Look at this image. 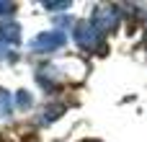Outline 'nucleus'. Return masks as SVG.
I'll return each mask as SVG.
<instances>
[{"label": "nucleus", "instance_id": "4", "mask_svg": "<svg viewBox=\"0 0 147 142\" xmlns=\"http://www.w3.org/2000/svg\"><path fill=\"white\" fill-rule=\"evenodd\" d=\"M0 39L8 44H18L21 41V31L16 23H0Z\"/></svg>", "mask_w": 147, "mask_h": 142}, {"label": "nucleus", "instance_id": "8", "mask_svg": "<svg viewBox=\"0 0 147 142\" xmlns=\"http://www.w3.org/2000/svg\"><path fill=\"white\" fill-rule=\"evenodd\" d=\"M44 8H49V10H57V8H70V3H67V0H62V3H44Z\"/></svg>", "mask_w": 147, "mask_h": 142}, {"label": "nucleus", "instance_id": "5", "mask_svg": "<svg viewBox=\"0 0 147 142\" xmlns=\"http://www.w3.org/2000/svg\"><path fill=\"white\" fill-rule=\"evenodd\" d=\"M62 111H65V106H62V103H57V106H47V109H44V122H54Z\"/></svg>", "mask_w": 147, "mask_h": 142}, {"label": "nucleus", "instance_id": "2", "mask_svg": "<svg viewBox=\"0 0 147 142\" xmlns=\"http://www.w3.org/2000/svg\"><path fill=\"white\" fill-rule=\"evenodd\" d=\"M62 44H65V34L62 31H47V34H39L31 41V49L34 52H54Z\"/></svg>", "mask_w": 147, "mask_h": 142}, {"label": "nucleus", "instance_id": "6", "mask_svg": "<svg viewBox=\"0 0 147 142\" xmlns=\"http://www.w3.org/2000/svg\"><path fill=\"white\" fill-rule=\"evenodd\" d=\"M8 111H10V96L8 91L0 88V116H8Z\"/></svg>", "mask_w": 147, "mask_h": 142}, {"label": "nucleus", "instance_id": "3", "mask_svg": "<svg viewBox=\"0 0 147 142\" xmlns=\"http://www.w3.org/2000/svg\"><path fill=\"white\" fill-rule=\"evenodd\" d=\"M119 23V10L116 8H98L96 16H93V26L98 34H106V31H114Z\"/></svg>", "mask_w": 147, "mask_h": 142}, {"label": "nucleus", "instance_id": "10", "mask_svg": "<svg viewBox=\"0 0 147 142\" xmlns=\"http://www.w3.org/2000/svg\"><path fill=\"white\" fill-rule=\"evenodd\" d=\"M83 142H96V140H83Z\"/></svg>", "mask_w": 147, "mask_h": 142}, {"label": "nucleus", "instance_id": "9", "mask_svg": "<svg viewBox=\"0 0 147 142\" xmlns=\"http://www.w3.org/2000/svg\"><path fill=\"white\" fill-rule=\"evenodd\" d=\"M10 10H13L10 3H0V13H10Z\"/></svg>", "mask_w": 147, "mask_h": 142}, {"label": "nucleus", "instance_id": "7", "mask_svg": "<svg viewBox=\"0 0 147 142\" xmlns=\"http://www.w3.org/2000/svg\"><path fill=\"white\" fill-rule=\"evenodd\" d=\"M31 106V96L26 91H18V109H28Z\"/></svg>", "mask_w": 147, "mask_h": 142}, {"label": "nucleus", "instance_id": "1", "mask_svg": "<svg viewBox=\"0 0 147 142\" xmlns=\"http://www.w3.org/2000/svg\"><path fill=\"white\" fill-rule=\"evenodd\" d=\"M75 41L83 47V49H96L98 47V31L90 21H78L75 23V31H72Z\"/></svg>", "mask_w": 147, "mask_h": 142}]
</instances>
